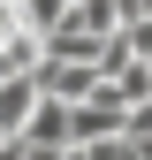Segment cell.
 Segmentation results:
<instances>
[{"label": "cell", "instance_id": "6da1fadb", "mask_svg": "<svg viewBox=\"0 0 152 160\" xmlns=\"http://www.w3.org/2000/svg\"><path fill=\"white\" fill-rule=\"evenodd\" d=\"M31 84L46 92V99H61V107H69V99H91V92H99V61H69V53H38V61H31Z\"/></svg>", "mask_w": 152, "mask_h": 160}, {"label": "cell", "instance_id": "7a4b0ae2", "mask_svg": "<svg viewBox=\"0 0 152 160\" xmlns=\"http://www.w3.org/2000/svg\"><path fill=\"white\" fill-rule=\"evenodd\" d=\"M15 137H23V145H53V152H61V145H69V107L38 92V107L23 114V130H15Z\"/></svg>", "mask_w": 152, "mask_h": 160}, {"label": "cell", "instance_id": "3957f363", "mask_svg": "<svg viewBox=\"0 0 152 160\" xmlns=\"http://www.w3.org/2000/svg\"><path fill=\"white\" fill-rule=\"evenodd\" d=\"M38 107V84H31V69H8L0 76V137H15L23 130V114Z\"/></svg>", "mask_w": 152, "mask_h": 160}, {"label": "cell", "instance_id": "277c9868", "mask_svg": "<svg viewBox=\"0 0 152 160\" xmlns=\"http://www.w3.org/2000/svg\"><path fill=\"white\" fill-rule=\"evenodd\" d=\"M61 8H69V0H15V23H23V31H38V38H46L53 23H61Z\"/></svg>", "mask_w": 152, "mask_h": 160}, {"label": "cell", "instance_id": "5b68a950", "mask_svg": "<svg viewBox=\"0 0 152 160\" xmlns=\"http://www.w3.org/2000/svg\"><path fill=\"white\" fill-rule=\"evenodd\" d=\"M15 160H61L53 145H15Z\"/></svg>", "mask_w": 152, "mask_h": 160}, {"label": "cell", "instance_id": "8992f818", "mask_svg": "<svg viewBox=\"0 0 152 160\" xmlns=\"http://www.w3.org/2000/svg\"><path fill=\"white\" fill-rule=\"evenodd\" d=\"M61 160H91V152H84V145H61Z\"/></svg>", "mask_w": 152, "mask_h": 160}]
</instances>
